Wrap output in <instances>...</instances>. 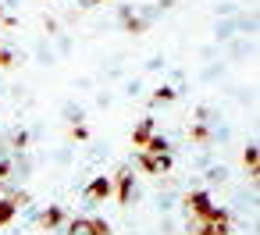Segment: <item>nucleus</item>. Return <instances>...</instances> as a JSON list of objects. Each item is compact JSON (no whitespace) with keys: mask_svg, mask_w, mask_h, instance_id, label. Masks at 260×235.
Segmentation results:
<instances>
[{"mask_svg":"<svg viewBox=\"0 0 260 235\" xmlns=\"http://www.w3.org/2000/svg\"><path fill=\"white\" fill-rule=\"evenodd\" d=\"M185 203H189V210H192L200 221H210V217L221 210V207H214V203H210V196H207V192H192Z\"/></svg>","mask_w":260,"mask_h":235,"instance_id":"f257e3e1","label":"nucleus"},{"mask_svg":"<svg viewBox=\"0 0 260 235\" xmlns=\"http://www.w3.org/2000/svg\"><path fill=\"white\" fill-rule=\"evenodd\" d=\"M139 164H143L146 171H153V175H157V171H168V167H171V153H143V157H139Z\"/></svg>","mask_w":260,"mask_h":235,"instance_id":"f03ea898","label":"nucleus"},{"mask_svg":"<svg viewBox=\"0 0 260 235\" xmlns=\"http://www.w3.org/2000/svg\"><path fill=\"white\" fill-rule=\"evenodd\" d=\"M86 196H89V199H104V196H111V178H107V175L93 178V185L86 189Z\"/></svg>","mask_w":260,"mask_h":235,"instance_id":"7ed1b4c3","label":"nucleus"},{"mask_svg":"<svg viewBox=\"0 0 260 235\" xmlns=\"http://www.w3.org/2000/svg\"><path fill=\"white\" fill-rule=\"evenodd\" d=\"M153 136V118H143L139 121V128L132 132V139H136V146H146V139Z\"/></svg>","mask_w":260,"mask_h":235,"instance_id":"20e7f679","label":"nucleus"},{"mask_svg":"<svg viewBox=\"0 0 260 235\" xmlns=\"http://www.w3.org/2000/svg\"><path fill=\"white\" fill-rule=\"evenodd\" d=\"M68 235H96V228H93V221H89V217H79V221H72V224H68Z\"/></svg>","mask_w":260,"mask_h":235,"instance_id":"39448f33","label":"nucleus"},{"mask_svg":"<svg viewBox=\"0 0 260 235\" xmlns=\"http://www.w3.org/2000/svg\"><path fill=\"white\" fill-rule=\"evenodd\" d=\"M40 221H43V228H57V224L64 221V210H61V207H50V210H47Z\"/></svg>","mask_w":260,"mask_h":235,"instance_id":"423d86ee","label":"nucleus"},{"mask_svg":"<svg viewBox=\"0 0 260 235\" xmlns=\"http://www.w3.org/2000/svg\"><path fill=\"white\" fill-rule=\"evenodd\" d=\"M15 210H18L15 199H0V224H8V221L15 217Z\"/></svg>","mask_w":260,"mask_h":235,"instance_id":"0eeeda50","label":"nucleus"},{"mask_svg":"<svg viewBox=\"0 0 260 235\" xmlns=\"http://www.w3.org/2000/svg\"><path fill=\"white\" fill-rule=\"evenodd\" d=\"M242 160H246V167H249V171H256V146H246Z\"/></svg>","mask_w":260,"mask_h":235,"instance_id":"6e6552de","label":"nucleus"},{"mask_svg":"<svg viewBox=\"0 0 260 235\" xmlns=\"http://www.w3.org/2000/svg\"><path fill=\"white\" fill-rule=\"evenodd\" d=\"M153 100H157V104H164V100H175V89H168V86H160V89L153 93Z\"/></svg>","mask_w":260,"mask_h":235,"instance_id":"1a4fd4ad","label":"nucleus"},{"mask_svg":"<svg viewBox=\"0 0 260 235\" xmlns=\"http://www.w3.org/2000/svg\"><path fill=\"white\" fill-rule=\"evenodd\" d=\"M25 143H29V132H22V128H18V132H15V146H22V150H25Z\"/></svg>","mask_w":260,"mask_h":235,"instance_id":"9d476101","label":"nucleus"},{"mask_svg":"<svg viewBox=\"0 0 260 235\" xmlns=\"http://www.w3.org/2000/svg\"><path fill=\"white\" fill-rule=\"evenodd\" d=\"M8 64H15V57H11V50H0V68H8Z\"/></svg>","mask_w":260,"mask_h":235,"instance_id":"9b49d317","label":"nucleus"},{"mask_svg":"<svg viewBox=\"0 0 260 235\" xmlns=\"http://www.w3.org/2000/svg\"><path fill=\"white\" fill-rule=\"evenodd\" d=\"M82 4H100V0H82Z\"/></svg>","mask_w":260,"mask_h":235,"instance_id":"f8f14e48","label":"nucleus"}]
</instances>
